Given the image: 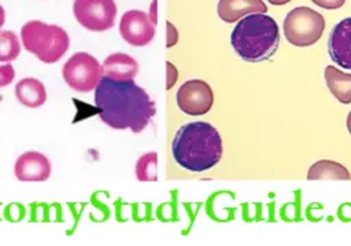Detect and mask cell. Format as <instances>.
Wrapping results in <instances>:
<instances>
[{
  "mask_svg": "<svg viewBox=\"0 0 351 246\" xmlns=\"http://www.w3.org/2000/svg\"><path fill=\"white\" fill-rule=\"evenodd\" d=\"M234 52L245 62H263L270 59L280 44L277 22L263 14L245 15L234 26L230 34Z\"/></svg>",
  "mask_w": 351,
  "mask_h": 246,
  "instance_id": "cell-3",
  "label": "cell"
},
{
  "mask_svg": "<svg viewBox=\"0 0 351 246\" xmlns=\"http://www.w3.org/2000/svg\"><path fill=\"white\" fill-rule=\"evenodd\" d=\"M166 27H167V38H166V47L171 48L178 43V30L176 29V26L171 22H166Z\"/></svg>",
  "mask_w": 351,
  "mask_h": 246,
  "instance_id": "cell-21",
  "label": "cell"
},
{
  "mask_svg": "<svg viewBox=\"0 0 351 246\" xmlns=\"http://www.w3.org/2000/svg\"><path fill=\"white\" fill-rule=\"evenodd\" d=\"M22 45L44 63H55L63 58L70 47L67 32L41 21H29L21 27Z\"/></svg>",
  "mask_w": 351,
  "mask_h": 246,
  "instance_id": "cell-4",
  "label": "cell"
},
{
  "mask_svg": "<svg viewBox=\"0 0 351 246\" xmlns=\"http://www.w3.org/2000/svg\"><path fill=\"white\" fill-rule=\"evenodd\" d=\"M171 154L176 162L184 169L191 172L208 170L221 161V135L208 122H188L176 132L171 143Z\"/></svg>",
  "mask_w": 351,
  "mask_h": 246,
  "instance_id": "cell-2",
  "label": "cell"
},
{
  "mask_svg": "<svg viewBox=\"0 0 351 246\" xmlns=\"http://www.w3.org/2000/svg\"><path fill=\"white\" fill-rule=\"evenodd\" d=\"M347 129H348V132H350V135H351V111H350L348 115H347Z\"/></svg>",
  "mask_w": 351,
  "mask_h": 246,
  "instance_id": "cell-26",
  "label": "cell"
},
{
  "mask_svg": "<svg viewBox=\"0 0 351 246\" xmlns=\"http://www.w3.org/2000/svg\"><path fill=\"white\" fill-rule=\"evenodd\" d=\"M15 96L18 102L29 109L40 107L47 100L44 84L34 77H25L15 85Z\"/></svg>",
  "mask_w": 351,
  "mask_h": 246,
  "instance_id": "cell-14",
  "label": "cell"
},
{
  "mask_svg": "<svg viewBox=\"0 0 351 246\" xmlns=\"http://www.w3.org/2000/svg\"><path fill=\"white\" fill-rule=\"evenodd\" d=\"M325 29V19L308 7H296L291 10L284 19L285 38L296 47H308L315 44Z\"/></svg>",
  "mask_w": 351,
  "mask_h": 246,
  "instance_id": "cell-5",
  "label": "cell"
},
{
  "mask_svg": "<svg viewBox=\"0 0 351 246\" xmlns=\"http://www.w3.org/2000/svg\"><path fill=\"white\" fill-rule=\"evenodd\" d=\"M95 106L100 120L114 129L143 132L155 115V103L134 80L115 81L101 77L95 88Z\"/></svg>",
  "mask_w": 351,
  "mask_h": 246,
  "instance_id": "cell-1",
  "label": "cell"
},
{
  "mask_svg": "<svg viewBox=\"0 0 351 246\" xmlns=\"http://www.w3.org/2000/svg\"><path fill=\"white\" fill-rule=\"evenodd\" d=\"M269 3H271V4H274V5H282V4H287V3H289L291 0H267Z\"/></svg>",
  "mask_w": 351,
  "mask_h": 246,
  "instance_id": "cell-25",
  "label": "cell"
},
{
  "mask_svg": "<svg viewBox=\"0 0 351 246\" xmlns=\"http://www.w3.org/2000/svg\"><path fill=\"white\" fill-rule=\"evenodd\" d=\"M119 34L128 44L143 47L154 38L155 25L149 21L148 14L140 10H129L121 16Z\"/></svg>",
  "mask_w": 351,
  "mask_h": 246,
  "instance_id": "cell-9",
  "label": "cell"
},
{
  "mask_svg": "<svg viewBox=\"0 0 351 246\" xmlns=\"http://www.w3.org/2000/svg\"><path fill=\"white\" fill-rule=\"evenodd\" d=\"M75 21L90 32H104L114 26L117 4L114 0H74Z\"/></svg>",
  "mask_w": 351,
  "mask_h": 246,
  "instance_id": "cell-7",
  "label": "cell"
},
{
  "mask_svg": "<svg viewBox=\"0 0 351 246\" xmlns=\"http://www.w3.org/2000/svg\"><path fill=\"white\" fill-rule=\"evenodd\" d=\"M266 11L267 5L263 0H219L217 5L218 16L226 23H233L250 14H265Z\"/></svg>",
  "mask_w": 351,
  "mask_h": 246,
  "instance_id": "cell-13",
  "label": "cell"
},
{
  "mask_svg": "<svg viewBox=\"0 0 351 246\" xmlns=\"http://www.w3.org/2000/svg\"><path fill=\"white\" fill-rule=\"evenodd\" d=\"M177 106L189 115H203L208 113L214 103L211 87L203 80H188L177 91Z\"/></svg>",
  "mask_w": 351,
  "mask_h": 246,
  "instance_id": "cell-8",
  "label": "cell"
},
{
  "mask_svg": "<svg viewBox=\"0 0 351 246\" xmlns=\"http://www.w3.org/2000/svg\"><path fill=\"white\" fill-rule=\"evenodd\" d=\"M136 176L140 181L158 180V154L155 151L143 154L136 162Z\"/></svg>",
  "mask_w": 351,
  "mask_h": 246,
  "instance_id": "cell-17",
  "label": "cell"
},
{
  "mask_svg": "<svg viewBox=\"0 0 351 246\" xmlns=\"http://www.w3.org/2000/svg\"><path fill=\"white\" fill-rule=\"evenodd\" d=\"M64 82L77 92L86 93L95 91L103 77L101 65L88 52L73 54L62 67Z\"/></svg>",
  "mask_w": 351,
  "mask_h": 246,
  "instance_id": "cell-6",
  "label": "cell"
},
{
  "mask_svg": "<svg viewBox=\"0 0 351 246\" xmlns=\"http://www.w3.org/2000/svg\"><path fill=\"white\" fill-rule=\"evenodd\" d=\"M15 78V70L10 63L0 65V88L10 85Z\"/></svg>",
  "mask_w": 351,
  "mask_h": 246,
  "instance_id": "cell-19",
  "label": "cell"
},
{
  "mask_svg": "<svg viewBox=\"0 0 351 246\" xmlns=\"http://www.w3.org/2000/svg\"><path fill=\"white\" fill-rule=\"evenodd\" d=\"M328 51L337 66L351 70V16L333 26L328 40Z\"/></svg>",
  "mask_w": 351,
  "mask_h": 246,
  "instance_id": "cell-11",
  "label": "cell"
},
{
  "mask_svg": "<svg viewBox=\"0 0 351 246\" xmlns=\"http://www.w3.org/2000/svg\"><path fill=\"white\" fill-rule=\"evenodd\" d=\"M21 52V43L18 36L11 30L0 32V62H12Z\"/></svg>",
  "mask_w": 351,
  "mask_h": 246,
  "instance_id": "cell-18",
  "label": "cell"
},
{
  "mask_svg": "<svg viewBox=\"0 0 351 246\" xmlns=\"http://www.w3.org/2000/svg\"><path fill=\"white\" fill-rule=\"evenodd\" d=\"M350 180L351 175L346 166L339 162L321 159L313 164L307 172V180Z\"/></svg>",
  "mask_w": 351,
  "mask_h": 246,
  "instance_id": "cell-16",
  "label": "cell"
},
{
  "mask_svg": "<svg viewBox=\"0 0 351 246\" xmlns=\"http://www.w3.org/2000/svg\"><path fill=\"white\" fill-rule=\"evenodd\" d=\"M324 77L329 91L340 103H351V74L344 73L335 66H326Z\"/></svg>",
  "mask_w": 351,
  "mask_h": 246,
  "instance_id": "cell-15",
  "label": "cell"
},
{
  "mask_svg": "<svg viewBox=\"0 0 351 246\" xmlns=\"http://www.w3.org/2000/svg\"><path fill=\"white\" fill-rule=\"evenodd\" d=\"M166 74H167V81H166V89H171L174 85H176V82H177V80H178V70H177V67L171 63V62H166Z\"/></svg>",
  "mask_w": 351,
  "mask_h": 246,
  "instance_id": "cell-20",
  "label": "cell"
},
{
  "mask_svg": "<svg viewBox=\"0 0 351 246\" xmlns=\"http://www.w3.org/2000/svg\"><path fill=\"white\" fill-rule=\"evenodd\" d=\"M156 10H158V0H152L151 5H149V12H148V18L149 21L156 25L158 22V15H156Z\"/></svg>",
  "mask_w": 351,
  "mask_h": 246,
  "instance_id": "cell-23",
  "label": "cell"
},
{
  "mask_svg": "<svg viewBox=\"0 0 351 246\" xmlns=\"http://www.w3.org/2000/svg\"><path fill=\"white\" fill-rule=\"evenodd\" d=\"M4 22H5V12H4V8L0 5V32H1Z\"/></svg>",
  "mask_w": 351,
  "mask_h": 246,
  "instance_id": "cell-24",
  "label": "cell"
},
{
  "mask_svg": "<svg viewBox=\"0 0 351 246\" xmlns=\"http://www.w3.org/2000/svg\"><path fill=\"white\" fill-rule=\"evenodd\" d=\"M14 173L19 181H45L51 176V162L43 153L26 151L16 158Z\"/></svg>",
  "mask_w": 351,
  "mask_h": 246,
  "instance_id": "cell-10",
  "label": "cell"
},
{
  "mask_svg": "<svg viewBox=\"0 0 351 246\" xmlns=\"http://www.w3.org/2000/svg\"><path fill=\"white\" fill-rule=\"evenodd\" d=\"M315 5L325 10H337L340 8L346 0H311Z\"/></svg>",
  "mask_w": 351,
  "mask_h": 246,
  "instance_id": "cell-22",
  "label": "cell"
},
{
  "mask_svg": "<svg viewBox=\"0 0 351 246\" xmlns=\"http://www.w3.org/2000/svg\"><path fill=\"white\" fill-rule=\"evenodd\" d=\"M103 77L115 81H130L134 80L138 71V63L134 58L123 52H115L108 55L101 63Z\"/></svg>",
  "mask_w": 351,
  "mask_h": 246,
  "instance_id": "cell-12",
  "label": "cell"
}]
</instances>
